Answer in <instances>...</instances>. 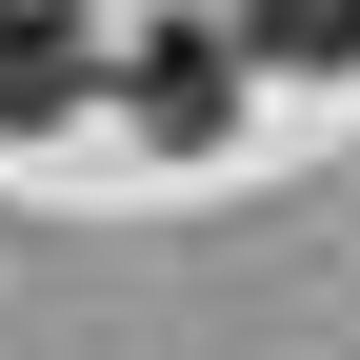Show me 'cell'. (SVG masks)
Returning <instances> with one entry per match:
<instances>
[{
    "label": "cell",
    "instance_id": "1",
    "mask_svg": "<svg viewBox=\"0 0 360 360\" xmlns=\"http://www.w3.org/2000/svg\"><path fill=\"white\" fill-rule=\"evenodd\" d=\"M40 120H80V40L60 0H0V141H40Z\"/></svg>",
    "mask_w": 360,
    "mask_h": 360
},
{
    "label": "cell",
    "instance_id": "2",
    "mask_svg": "<svg viewBox=\"0 0 360 360\" xmlns=\"http://www.w3.org/2000/svg\"><path fill=\"white\" fill-rule=\"evenodd\" d=\"M220 101H240L220 40H160V60H141V141H220Z\"/></svg>",
    "mask_w": 360,
    "mask_h": 360
},
{
    "label": "cell",
    "instance_id": "3",
    "mask_svg": "<svg viewBox=\"0 0 360 360\" xmlns=\"http://www.w3.org/2000/svg\"><path fill=\"white\" fill-rule=\"evenodd\" d=\"M260 60H360V0H240Z\"/></svg>",
    "mask_w": 360,
    "mask_h": 360
}]
</instances>
